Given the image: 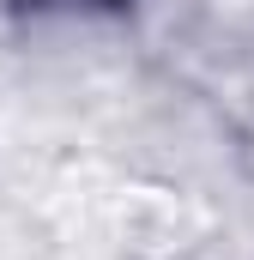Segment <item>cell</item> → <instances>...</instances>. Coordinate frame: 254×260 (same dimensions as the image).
Listing matches in <instances>:
<instances>
[]
</instances>
